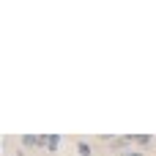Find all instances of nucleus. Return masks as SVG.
<instances>
[{"label":"nucleus","mask_w":156,"mask_h":156,"mask_svg":"<svg viewBox=\"0 0 156 156\" xmlns=\"http://www.w3.org/2000/svg\"><path fill=\"white\" fill-rule=\"evenodd\" d=\"M47 137H49V134H22V137H19V145L27 148V151H33V148H47Z\"/></svg>","instance_id":"obj_1"},{"label":"nucleus","mask_w":156,"mask_h":156,"mask_svg":"<svg viewBox=\"0 0 156 156\" xmlns=\"http://www.w3.org/2000/svg\"><path fill=\"white\" fill-rule=\"evenodd\" d=\"M132 143H134L137 148H148V145L156 143V137H151V134H132Z\"/></svg>","instance_id":"obj_2"},{"label":"nucleus","mask_w":156,"mask_h":156,"mask_svg":"<svg viewBox=\"0 0 156 156\" xmlns=\"http://www.w3.org/2000/svg\"><path fill=\"white\" fill-rule=\"evenodd\" d=\"M60 143H63V137H58V134H49V137H47V151H49V154H58Z\"/></svg>","instance_id":"obj_3"},{"label":"nucleus","mask_w":156,"mask_h":156,"mask_svg":"<svg viewBox=\"0 0 156 156\" xmlns=\"http://www.w3.org/2000/svg\"><path fill=\"white\" fill-rule=\"evenodd\" d=\"M77 154H80V156H93V148H90V143L80 140V143H77Z\"/></svg>","instance_id":"obj_4"},{"label":"nucleus","mask_w":156,"mask_h":156,"mask_svg":"<svg viewBox=\"0 0 156 156\" xmlns=\"http://www.w3.org/2000/svg\"><path fill=\"white\" fill-rule=\"evenodd\" d=\"M118 156H145L140 148H129V151H123V154H118Z\"/></svg>","instance_id":"obj_5"}]
</instances>
